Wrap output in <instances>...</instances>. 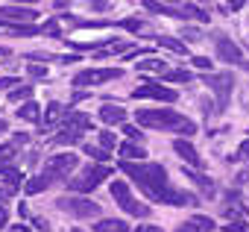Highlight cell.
Returning <instances> with one entry per match:
<instances>
[{
	"label": "cell",
	"mask_w": 249,
	"mask_h": 232,
	"mask_svg": "<svg viewBox=\"0 0 249 232\" xmlns=\"http://www.w3.org/2000/svg\"><path fill=\"white\" fill-rule=\"evenodd\" d=\"M111 197H114V203L126 212V214H132V217H150L153 212H150V206L147 203H138L135 197H132V191H129V185L126 182H111Z\"/></svg>",
	"instance_id": "cell-4"
},
{
	"label": "cell",
	"mask_w": 249,
	"mask_h": 232,
	"mask_svg": "<svg viewBox=\"0 0 249 232\" xmlns=\"http://www.w3.org/2000/svg\"><path fill=\"white\" fill-rule=\"evenodd\" d=\"M120 171L126 174V176H132L150 200H156V197L167 188V171H164V165H159V162H144V165L138 162V165H132L129 159H123V162H120Z\"/></svg>",
	"instance_id": "cell-2"
},
{
	"label": "cell",
	"mask_w": 249,
	"mask_h": 232,
	"mask_svg": "<svg viewBox=\"0 0 249 232\" xmlns=\"http://www.w3.org/2000/svg\"><path fill=\"white\" fill-rule=\"evenodd\" d=\"M237 156H246V159H249V141H243V144H240V150H237Z\"/></svg>",
	"instance_id": "cell-44"
},
{
	"label": "cell",
	"mask_w": 249,
	"mask_h": 232,
	"mask_svg": "<svg viewBox=\"0 0 249 232\" xmlns=\"http://www.w3.org/2000/svg\"><path fill=\"white\" fill-rule=\"evenodd\" d=\"M240 65H243V71H249V62H240Z\"/></svg>",
	"instance_id": "cell-50"
},
{
	"label": "cell",
	"mask_w": 249,
	"mask_h": 232,
	"mask_svg": "<svg viewBox=\"0 0 249 232\" xmlns=\"http://www.w3.org/2000/svg\"><path fill=\"white\" fill-rule=\"evenodd\" d=\"M135 232H164V229H159V226H150V223H144V226H138Z\"/></svg>",
	"instance_id": "cell-43"
},
{
	"label": "cell",
	"mask_w": 249,
	"mask_h": 232,
	"mask_svg": "<svg viewBox=\"0 0 249 232\" xmlns=\"http://www.w3.org/2000/svg\"><path fill=\"white\" fill-rule=\"evenodd\" d=\"M15 85H18V79H9V77L0 79V88H15Z\"/></svg>",
	"instance_id": "cell-42"
},
{
	"label": "cell",
	"mask_w": 249,
	"mask_h": 232,
	"mask_svg": "<svg viewBox=\"0 0 249 232\" xmlns=\"http://www.w3.org/2000/svg\"><path fill=\"white\" fill-rule=\"evenodd\" d=\"M47 185H50V179H47V176L41 174V176H36V179H30L24 191H27V194H41V191H44Z\"/></svg>",
	"instance_id": "cell-26"
},
{
	"label": "cell",
	"mask_w": 249,
	"mask_h": 232,
	"mask_svg": "<svg viewBox=\"0 0 249 232\" xmlns=\"http://www.w3.org/2000/svg\"><path fill=\"white\" fill-rule=\"evenodd\" d=\"M123 133H126L129 138H141V141H144V133H141L138 127H129V124H123Z\"/></svg>",
	"instance_id": "cell-35"
},
{
	"label": "cell",
	"mask_w": 249,
	"mask_h": 232,
	"mask_svg": "<svg viewBox=\"0 0 249 232\" xmlns=\"http://www.w3.org/2000/svg\"><path fill=\"white\" fill-rule=\"evenodd\" d=\"M30 94H33V88H30V85H15V88H12V94H9V100L21 103V100H30Z\"/></svg>",
	"instance_id": "cell-29"
},
{
	"label": "cell",
	"mask_w": 249,
	"mask_h": 232,
	"mask_svg": "<svg viewBox=\"0 0 249 232\" xmlns=\"http://www.w3.org/2000/svg\"><path fill=\"white\" fill-rule=\"evenodd\" d=\"M229 6H231V9H240V6H243V0H229Z\"/></svg>",
	"instance_id": "cell-47"
},
{
	"label": "cell",
	"mask_w": 249,
	"mask_h": 232,
	"mask_svg": "<svg viewBox=\"0 0 249 232\" xmlns=\"http://www.w3.org/2000/svg\"><path fill=\"white\" fill-rule=\"evenodd\" d=\"M18 118H21V121H27V124H38V121H41V109H38V103L27 100V103L18 109Z\"/></svg>",
	"instance_id": "cell-18"
},
{
	"label": "cell",
	"mask_w": 249,
	"mask_h": 232,
	"mask_svg": "<svg viewBox=\"0 0 249 232\" xmlns=\"http://www.w3.org/2000/svg\"><path fill=\"white\" fill-rule=\"evenodd\" d=\"M135 121H138V127H147V130H170L179 135L196 133V124L191 118H185V115L173 112V109H138Z\"/></svg>",
	"instance_id": "cell-1"
},
{
	"label": "cell",
	"mask_w": 249,
	"mask_h": 232,
	"mask_svg": "<svg viewBox=\"0 0 249 232\" xmlns=\"http://www.w3.org/2000/svg\"><path fill=\"white\" fill-rule=\"evenodd\" d=\"M0 18H3V21H36L38 18V12L33 9V6H0Z\"/></svg>",
	"instance_id": "cell-12"
},
{
	"label": "cell",
	"mask_w": 249,
	"mask_h": 232,
	"mask_svg": "<svg viewBox=\"0 0 249 232\" xmlns=\"http://www.w3.org/2000/svg\"><path fill=\"white\" fill-rule=\"evenodd\" d=\"M161 79H167V82H191V71L170 68V71H164V74H161Z\"/></svg>",
	"instance_id": "cell-24"
},
{
	"label": "cell",
	"mask_w": 249,
	"mask_h": 232,
	"mask_svg": "<svg viewBox=\"0 0 249 232\" xmlns=\"http://www.w3.org/2000/svg\"><path fill=\"white\" fill-rule=\"evenodd\" d=\"M6 130H9V124H6V121H0V135H3Z\"/></svg>",
	"instance_id": "cell-49"
},
{
	"label": "cell",
	"mask_w": 249,
	"mask_h": 232,
	"mask_svg": "<svg viewBox=\"0 0 249 232\" xmlns=\"http://www.w3.org/2000/svg\"><path fill=\"white\" fill-rule=\"evenodd\" d=\"M182 171H185V176H188V179H194V182H196L199 188H205V194H214V185H211V179H205V176H199V174H196L194 168H188V165H185Z\"/></svg>",
	"instance_id": "cell-23"
},
{
	"label": "cell",
	"mask_w": 249,
	"mask_h": 232,
	"mask_svg": "<svg viewBox=\"0 0 249 232\" xmlns=\"http://www.w3.org/2000/svg\"><path fill=\"white\" fill-rule=\"evenodd\" d=\"M185 9V18H196V21H208V12H202V9H196V6H182Z\"/></svg>",
	"instance_id": "cell-32"
},
{
	"label": "cell",
	"mask_w": 249,
	"mask_h": 232,
	"mask_svg": "<svg viewBox=\"0 0 249 232\" xmlns=\"http://www.w3.org/2000/svg\"><path fill=\"white\" fill-rule=\"evenodd\" d=\"M91 9H100V12H106V9H108V3H106V0H91Z\"/></svg>",
	"instance_id": "cell-40"
},
{
	"label": "cell",
	"mask_w": 249,
	"mask_h": 232,
	"mask_svg": "<svg viewBox=\"0 0 249 232\" xmlns=\"http://www.w3.org/2000/svg\"><path fill=\"white\" fill-rule=\"evenodd\" d=\"M79 135H82L79 130H62L50 144H76V141H79Z\"/></svg>",
	"instance_id": "cell-25"
},
{
	"label": "cell",
	"mask_w": 249,
	"mask_h": 232,
	"mask_svg": "<svg viewBox=\"0 0 249 232\" xmlns=\"http://www.w3.org/2000/svg\"><path fill=\"white\" fill-rule=\"evenodd\" d=\"M56 206H59L62 212H68L71 217H97V214H100V206H97L94 200H88V197H76V194H71V197H59Z\"/></svg>",
	"instance_id": "cell-5"
},
{
	"label": "cell",
	"mask_w": 249,
	"mask_h": 232,
	"mask_svg": "<svg viewBox=\"0 0 249 232\" xmlns=\"http://www.w3.org/2000/svg\"><path fill=\"white\" fill-rule=\"evenodd\" d=\"M65 115V109H62V103H50L47 106V112H44V127H53V124H59V121H65L62 118Z\"/></svg>",
	"instance_id": "cell-21"
},
{
	"label": "cell",
	"mask_w": 249,
	"mask_h": 232,
	"mask_svg": "<svg viewBox=\"0 0 249 232\" xmlns=\"http://www.w3.org/2000/svg\"><path fill=\"white\" fill-rule=\"evenodd\" d=\"M214 229V220L205 217V214H191L185 223H179L173 232H211Z\"/></svg>",
	"instance_id": "cell-13"
},
{
	"label": "cell",
	"mask_w": 249,
	"mask_h": 232,
	"mask_svg": "<svg viewBox=\"0 0 249 232\" xmlns=\"http://www.w3.org/2000/svg\"><path fill=\"white\" fill-rule=\"evenodd\" d=\"M191 65H194V68H211V59H208V56H194Z\"/></svg>",
	"instance_id": "cell-36"
},
{
	"label": "cell",
	"mask_w": 249,
	"mask_h": 232,
	"mask_svg": "<svg viewBox=\"0 0 249 232\" xmlns=\"http://www.w3.org/2000/svg\"><path fill=\"white\" fill-rule=\"evenodd\" d=\"M71 232H82V229H71Z\"/></svg>",
	"instance_id": "cell-52"
},
{
	"label": "cell",
	"mask_w": 249,
	"mask_h": 232,
	"mask_svg": "<svg viewBox=\"0 0 249 232\" xmlns=\"http://www.w3.org/2000/svg\"><path fill=\"white\" fill-rule=\"evenodd\" d=\"M76 165H79V159H76L73 153H62V156H53V159H47L44 176H47L50 182H56V179H65V176H71V174L76 171Z\"/></svg>",
	"instance_id": "cell-8"
},
{
	"label": "cell",
	"mask_w": 249,
	"mask_h": 232,
	"mask_svg": "<svg viewBox=\"0 0 249 232\" xmlns=\"http://www.w3.org/2000/svg\"><path fill=\"white\" fill-rule=\"evenodd\" d=\"M226 232H246V223H243V220H237V223H229V226H226Z\"/></svg>",
	"instance_id": "cell-39"
},
{
	"label": "cell",
	"mask_w": 249,
	"mask_h": 232,
	"mask_svg": "<svg viewBox=\"0 0 249 232\" xmlns=\"http://www.w3.org/2000/svg\"><path fill=\"white\" fill-rule=\"evenodd\" d=\"M202 82L214 88V94H217V109H226L229 94H231V85H234V74H231V71H223V74H205Z\"/></svg>",
	"instance_id": "cell-7"
},
{
	"label": "cell",
	"mask_w": 249,
	"mask_h": 232,
	"mask_svg": "<svg viewBox=\"0 0 249 232\" xmlns=\"http://www.w3.org/2000/svg\"><path fill=\"white\" fill-rule=\"evenodd\" d=\"M129 97H135V100H159V103H176V100H179V94H176L173 88H164V85L150 82V79H144Z\"/></svg>",
	"instance_id": "cell-6"
},
{
	"label": "cell",
	"mask_w": 249,
	"mask_h": 232,
	"mask_svg": "<svg viewBox=\"0 0 249 232\" xmlns=\"http://www.w3.org/2000/svg\"><path fill=\"white\" fill-rule=\"evenodd\" d=\"M65 130H79V133L91 130L88 115H82V112H68V115H65Z\"/></svg>",
	"instance_id": "cell-17"
},
{
	"label": "cell",
	"mask_w": 249,
	"mask_h": 232,
	"mask_svg": "<svg viewBox=\"0 0 249 232\" xmlns=\"http://www.w3.org/2000/svg\"><path fill=\"white\" fill-rule=\"evenodd\" d=\"M138 71H141V74H164V71H170V65L161 62V59H144V62L138 65Z\"/></svg>",
	"instance_id": "cell-20"
},
{
	"label": "cell",
	"mask_w": 249,
	"mask_h": 232,
	"mask_svg": "<svg viewBox=\"0 0 249 232\" xmlns=\"http://www.w3.org/2000/svg\"><path fill=\"white\" fill-rule=\"evenodd\" d=\"M12 194H15V188H12V185H9V188H3V191H0V203H6Z\"/></svg>",
	"instance_id": "cell-41"
},
{
	"label": "cell",
	"mask_w": 249,
	"mask_h": 232,
	"mask_svg": "<svg viewBox=\"0 0 249 232\" xmlns=\"http://www.w3.org/2000/svg\"><path fill=\"white\" fill-rule=\"evenodd\" d=\"M41 33H47V36H59V24H56V21H50V24H44V27H41Z\"/></svg>",
	"instance_id": "cell-37"
},
{
	"label": "cell",
	"mask_w": 249,
	"mask_h": 232,
	"mask_svg": "<svg viewBox=\"0 0 249 232\" xmlns=\"http://www.w3.org/2000/svg\"><path fill=\"white\" fill-rule=\"evenodd\" d=\"M91 159H97V162H108V153H106V147H94V144H85L82 147Z\"/></svg>",
	"instance_id": "cell-30"
},
{
	"label": "cell",
	"mask_w": 249,
	"mask_h": 232,
	"mask_svg": "<svg viewBox=\"0 0 249 232\" xmlns=\"http://www.w3.org/2000/svg\"><path fill=\"white\" fill-rule=\"evenodd\" d=\"M159 44H161V47H167V50H173V53H179V56H185V53H188L185 41H179V39H173V36H159Z\"/></svg>",
	"instance_id": "cell-22"
},
{
	"label": "cell",
	"mask_w": 249,
	"mask_h": 232,
	"mask_svg": "<svg viewBox=\"0 0 249 232\" xmlns=\"http://www.w3.org/2000/svg\"><path fill=\"white\" fill-rule=\"evenodd\" d=\"M182 36H185L188 41H199V39H202V33H199L196 27H185V30H182Z\"/></svg>",
	"instance_id": "cell-33"
},
{
	"label": "cell",
	"mask_w": 249,
	"mask_h": 232,
	"mask_svg": "<svg viewBox=\"0 0 249 232\" xmlns=\"http://www.w3.org/2000/svg\"><path fill=\"white\" fill-rule=\"evenodd\" d=\"M18 150H21V144H18V141H9V144H0V165H6V162H9V159H12V156L18 153Z\"/></svg>",
	"instance_id": "cell-27"
},
{
	"label": "cell",
	"mask_w": 249,
	"mask_h": 232,
	"mask_svg": "<svg viewBox=\"0 0 249 232\" xmlns=\"http://www.w3.org/2000/svg\"><path fill=\"white\" fill-rule=\"evenodd\" d=\"M0 56H9V53H6V50H3V47H0Z\"/></svg>",
	"instance_id": "cell-51"
},
{
	"label": "cell",
	"mask_w": 249,
	"mask_h": 232,
	"mask_svg": "<svg viewBox=\"0 0 249 232\" xmlns=\"http://www.w3.org/2000/svg\"><path fill=\"white\" fill-rule=\"evenodd\" d=\"M147 156V150H144V144H132V141H123L120 144V159H144Z\"/></svg>",
	"instance_id": "cell-19"
},
{
	"label": "cell",
	"mask_w": 249,
	"mask_h": 232,
	"mask_svg": "<svg viewBox=\"0 0 249 232\" xmlns=\"http://www.w3.org/2000/svg\"><path fill=\"white\" fill-rule=\"evenodd\" d=\"M0 176H3L12 188H18V182H21V171L18 168H9V165H3V174H0Z\"/></svg>",
	"instance_id": "cell-28"
},
{
	"label": "cell",
	"mask_w": 249,
	"mask_h": 232,
	"mask_svg": "<svg viewBox=\"0 0 249 232\" xmlns=\"http://www.w3.org/2000/svg\"><path fill=\"white\" fill-rule=\"evenodd\" d=\"M111 176V168L108 165H88L79 176H73L71 182H68V188H73L76 194H88V191H94L100 182H106Z\"/></svg>",
	"instance_id": "cell-3"
},
{
	"label": "cell",
	"mask_w": 249,
	"mask_h": 232,
	"mask_svg": "<svg viewBox=\"0 0 249 232\" xmlns=\"http://www.w3.org/2000/svg\"><path fill=\"white\" fill-rule=\"evenodd\" d=\"M30 74L33 77H47V65H30Z\"/></svg>",
	"instance_id": "cell-38"
},
{
	"label": "cell",
	"mask_w": 249,
	"mask_h": 232,
	"mask_svg": "<svg viewBox=\"0 0 249 232\" xmlns=\"http://www.w3.org/2000/svg\"><path fill=\"white\" fill-rule=\"evenodd\" d=\"M3 226H6V212L0 209V229H3Z\"/></svg>",
	"instance_id": "cell-48"
},
{
	"label": "cell",
	"mask_w": 249,
	"mask_h": 232,
	"mask_svg": "<svg viewBox=\"0 0 249 232\" xmlns=\"http://www.w3.org/2000/svg\"><path fill=\"white\" fill-rule=\"evenodd\" d=\"M123 71L117 68H100V71H79L73 77V88H82V85H100V82H111V79H120Z\"/></svg>",
	"instance_id": "cell-9"
},
{
	"label": "cell",
	"mask_w": 249,
	"mask_h": 232,
	"mask_svg": "<svg viewBox=\"0 0 249 232\" xmlns=\"http://www.w3.org/2000/svg\"><path fill=\"white\" fill-rule=\"evenodd\" d=\"M173 150L191 165V168H202V159H199V153H196V147L188 141V138H179V141H173Z\"/></svg>",
	"instance_id": "cell-14"
},
{
	"label": "cell",
	"mask_w": 249,
	"mask_h": 232,
	"mask_svg": "<svg viewBox=\"0 0 249 232\" xmlns=\"http://www.w3.org/2000/svg\"><path fill=\"white\" fill-rule=\"evenodd\" d=\"M36 226H38V229H50V223H47L44 217H38V220H36Z\"/></svg>",
	"instance_id": "cell-46"
},
{
	"label": "cell",
	"mask_w": 249,
	"mask_h": 232,
	"mask_svg": "<svg viewBox=\"0 0 249 232\" xmlns=\"http://www.w3.org/2000/svg\"><path fill=\"white\" fill-rule=\"evenodd\" d=\"M214 41H217V56L223 59V62H229V65H240L243 62V56H240V47L231 41V39H226V36H214Z\"/></svg>",
	"instance_id": "cell-10"
},
{
	"label": "cell",
	"mask_w": 249,
	"mask_h": 232,
	"mask_svg": "<svg viewBox=\"0 0 249 232\" xmlns=\"http://www.w3.org/2000/svg\"><path fill=\"white\" fill-rule=\"evenodd\" d=\"M94 232H129V223L120 217H103V220H97Z\"/></svg>",
	"instance_id": "cell-16"
},
{
	"label": "cell",
	"mask_w": 249,
	"mask_h": 232,
	"mask_svg": "<svg viewBox=\"0 0 249 232\" xmlns=\"http://www.w3.org/2000/svg\"><path fill=\"white\" fill-rule=\"evenodd\" d=\"M156 203H170V206H196V197L194 194H188V191H176V188H164L159 197H156Z\"/></svg>",
	"instance_id": "cell-11"
},
{
	"label": "cell",
	"mask_w": 249,
	"mask_h": 232,
	"mask_svg": "<svg viewBox=\"0 0 249 232\" xmlns=\"http://www.w3.org/2000/svg\"><path fill=\"white\" fill-rule=\"evenodd\" d=\"M9 232H30V226H24V223H15V226H9Z\"/></svg>",
	"instance_id": "cell-45"
},
{
	"label": "cell",
	"mask_w": 249,
	"mask_h": 232,
	"mask_svg": "<svg viewBox=\"0 0 249 232\" xmlns=\"http://www.w3.org/2000/svg\"><path fill=\"white\" fill-rule=\"evenodd\" d=\"M100 121L103 124H123V121H126V109H123V106H114V103H106L103 109H100Z\"/></svg>",
	"instance_id": "cell-15"
},
{
	"label": "cell",
	"mask_w": 249,
	"mask_h": 232,
	"mask_svg": "<svg viewBox=\"0 0 249 232\" xmlns=\"http://www.w3.org/2000/svg\"><path fill=\"white\" fill-rule=\"evenodd\" d=\"M117 27H123V30H129V33H141L144 30V21H138V18H123Z\"/></svg>",
	"instance_id": "cell-31"
},
{
	"label": "cell",
	"mask_w": 249,
	"mask_h": 232,
	"mask_svg": "<svg viewBox=\"0 0 249 232\" xmlns=\"http://www.w3.org/2000/svg\"><path fill=\"white\" fill-rule=\"evenodd\" d=\"M100 141H103V147H106V150H111V147L117 144V138H114L111 133H100Z\"/></svg>",
	"instance_id": "cell-34"
}]
</instances>
